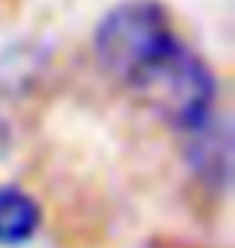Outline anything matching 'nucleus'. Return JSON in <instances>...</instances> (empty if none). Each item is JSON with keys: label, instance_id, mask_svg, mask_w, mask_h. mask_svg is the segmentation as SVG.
<instances>
[{"label": "nucleus", "instance_id": "nucleus-2", "mask_svg": "<svg viewBox=\"0 0 235 248\" xmlns=\"http://www.w3.org/2000/svg\"><path fill=\"white\" fill-rule=\"evenodd\" d=\"M174 39L171 19L158 0H123L97 23L94 55L107 74L132 87Z\"/></svg>", "mask_w": 235, "mask_h": 248}, {"label": "nucleus", "instance_id": "nucleus-1", "mask_svg": "<svg viewBox=\"0 0 235 248\" xmlns=\"http://www.w3.org/2000/svg\"><path fill=\"white\" fill-rule=\"evenodd\" d=\"M132 91H139V97L161 120H168L181 132L197 129L216 113V78L209 64L181 39H174L139 74Z\"/></svg>", "mask_w": 235, "mask_h": 248}, {"label": "nucleus", "instance_id": "nucleus-4", "mask_svg": "<svg viewBox=\"0 0 235 248\" xmlns=\"http://www.w3.org/2000/svg\"><path fill=\"white\" fill-rule=\"evenodd\" d=\"M42 210L39 203L19 187H0V245L16 248L36 235Z\"/></svg>", "mask_w": 235, "mask_h": 248}, {"label": "nucleus", "instance_id": "nucleus-5", "mask_svg": "<svg viewBox=\"0 0 235 248\" xmlns=\"http://www.w3.org/2000/svg\"><path fill=\"white\" fill-rule=\"evenodd\" d=\"M10 148V126H7V120L0 116V155Z\"/></svg>", "mask_w": 235, "mask_h": 248}, {"label": "nucleus", "instance_id": "nucleus-6", "mask_svg": "<svg viewBox=\"0 0 235 248\" xmlns=\"http://www.w3.org/2000/svg\"><path fill=\"white\" fill-rule=\"evenodd\" d=\"M148 248H164V245H148Z\"/></svg>", "mask_w": 235, "mask_h": 248}, {"label": "nucleus", "instance_id": "nucleus-3", "mask_svg": "<svg viewBox=\"0 0 235 248\" xmlns=\"http://www.w3.org/2000/svg\"><path fill=\"white\" fill-rule=\"evenodd\" d=\"M184 158L190 165V174L213 193L229 190V177H232V132H229V120L213 113L206 123H200L197 129L184 132Z\"/></svg>", "mask_w": 235, "mask_h": 248}]
</instances>
